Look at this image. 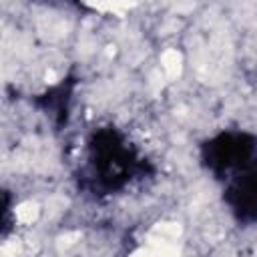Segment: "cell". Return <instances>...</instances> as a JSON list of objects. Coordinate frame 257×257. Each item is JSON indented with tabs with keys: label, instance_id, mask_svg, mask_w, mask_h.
Here are the masks:
<instances>
[{
	"label": "cell",
	"instance_id": "cell-1",
	"mask_svg": "<svg viewBox=\"0 0 257 257\" xmlns=\"http://www.w3.org/2000/svg\"><path fill=\"white\" fill-rule=\"evenodd\" d=\"M157 175L155 163L116 124L94 126L82 147L76 189L90 199H110Z\"/></svg>",
	"mask_w": 257,
	"mask_h": 257
},
{
	"label": "cell",
	"instance_id": "cell-2",
	"mask_svg": "<svg viewBox=\"0 0 257 257\" xmlns=\"http://www.w3.org/2000/svg\"><path fill=\"white\" fill-rule=\"evenodd\" d=\"M201 169L219 185L257 159V133L247 128H221L197 147Z\"/></svg>",
	"mask_w": 257,
	"mask_h": 257
},
{
	"label": "cell",
	"instance_id": "cell-3",
	"mask_svg": "<svg viewBox=\"0 0 257 257\" xmlns=\"http://www.w3.org/2000/svg\"><path fill=\"white\" fill-rule=\"evenodd\" d=\"M221 201L237 225H257V159L221 183Z\"/></svg>",
	"mask_w": 257,
	"mask_h": 257
},
{
	"label": "cell",
	"instance_id": "cell-4",
	"mask_svg": "<svg viewBox=\"0 0 257 257\" xmlns=\"http://www.w3.org/2000/svg\"><path fill=\"white\" fill-rule=\"evenodd\" d=\"M76 84H78V76L66 74L56 84H52L46 90L34 94L32 100H30L34 104V108H38L42 114H46L50 118V122L54 124L56 131H60L68 122L70 102H72V94L76 90Z\"/></svg>",
	"mask_w": 257,
	"mask_h": 257
},
{
	"label": "cell",
	"instance_id": "cell-5",
	"mask_svg": "<svg viewBox=\"0 0 257 257\" xmlns=\"http://www.w3.org/2000/svg\"><path fill=\"white\" fill-rule=\"evenodd\" d=\"M12 207H14V199H12V193L8 189L2 191V217H0V235L2 239H6L12 231Z\"/></svg>",
	"mask_w": 257,
	"mask_h": 257
}]
</instances>
